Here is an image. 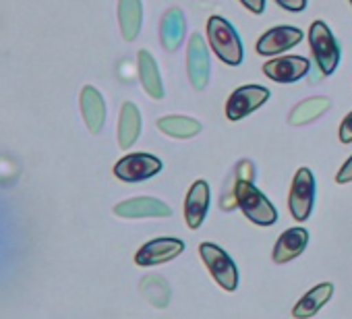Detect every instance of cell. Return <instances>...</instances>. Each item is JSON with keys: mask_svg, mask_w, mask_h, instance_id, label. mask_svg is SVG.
<instances>
[{"mask_svg": "<svg viewBox=\"0 0 352 319\" xmlns=\"http://www.w3.org/2000/svg\"><path fill=\"white\" fill-rule=\"evenodd\" d=\"M208 40L212 50L230 67H239L243 63V44L236 30L224 17H210L208 21Z\"/></svg>", "mask_w": 352, "mask_h": 319, "instance_id": "1", "label": "cell"}, {"mask_svg": "<svg viewBox=\"0 0 352 319\" xmlns=\"http://www.w3.org/2000/svg\"><path fill=\"white\" fill-rule=\"evenodd\" d=\"M236 206L257 226H272L278 222L276 208L251 181L236 183Z\"/></svg>", "mask_w": 352, "mask_h": 319, "instance_id": "2", "label": "cell"}, {"mask_svg": "<svg viewBox=\"0 0 352 319\" xmlns=\"http://www.w3.org/2000/svg\"><path fill=\"white\" fill-rule=\"evenodd\" d=\"M199 255H201L208 272L212 274L214 282L222 290L234 292L239 288V270H236L234 261L230 259V255L222 247H218L214 243H201Z\"/></svg>", "mask_w": 352, "mask_h": 319, "instance_id": "3", "label": "cell"}, {"mask_svg": "<svg viewBox=\"0 0 352 319\" xmlns=\"http://www.w3.org/2000/svg\"><path fill=\"white\" fill-rule=\"evenodd\" d=\"M309 42H311V52L321 75H331L340 63V46L331 30L323 21H313L309 30Z\"/></svg>", "mask_w": 352, "mask_h": 319, "instance_id": "4", "label": "cell"}, {"mask_svg": "<svg viewBox=\"0 0 352 319\" xmlns=\"http://www.w3.org/2000/svg\"><path fill=\"white\" fill-rule=\"evenodd\" d=\"M315 191L317 183L313 173L309 168H298L288 195V210L296 222H307L311 218V212L315 208Z\"/></svg>", "mask_w": 352, "mask_h": 319, "instance_id": "5", "label": "cell"}, {"mask_svg": "<svg viewBox=\"0 0 352 319\" xmlns=\"http://www.w3.org/2000/svg\"><path fill=\"white\" fill-rule=\"evenodd\" d=\"M160 170H162V160L151 153H129V155L120 157L114 166L116 179H120L124 183L147 181V179L155 177Z\"/></svg>", "mask_w": 352, "mask_h": 319, "instance_id": "6", "label": "cell"}, {"mask_svg": "<svg viewBox=\"0 0 352 319\" xmlns=\"http://www.w3.org/2000/svg\"><path fill=\"white\" fill-rule=\"evenodd\" d=\"M270 100V89L261 85H243L239 87L226 102V116L228 120H243L259 106Z\"/></svg>", "mask_w": 352, "mask_h": 319, "instance_id": "7", "label": "cell"}, {"mask_svg": "<svg viewBox=\"0 0 352 319\" xmlns=\"http://www.w3.org/2000/svg\"><path fill=\"white\" fill-rule=\"evenodd\" d=\"M185 251V243L181 239H153L149 243H145L137 253H135V263L141 267H151V265H160L166 261L176 259Z\"/></svg>", "mask_w": 352, "mask_h": 319, "instance_id": "8", "label": "cell"}, {"mask_svg": "<svg viewBox=\"0 0 352 319\" xmlns=\"http://www.w3.org/2000/svg\"><path fill=\"white\" fill-rule=\"evenodd\" d=\"M187 71L195 89H206L210 81V52L199 34H193L187 48Z\"/></svg>", "mask_w": 352, "mask_h": 319, "instance_id": "9", "label": "cell"}, {"mask_svg": "<svg viewBox=\"0 0 352 319\" xmlns=\"http://www.w3.org/2000/svg\"><path fill=\"white\" fill-rule=\"evenodd\" d=\"M300 40H302V32L298 28L278 25V28H272L270 32H265L259 38L257 52L261 56H276L280 52H286V50L294 48L296 44H300Z\"/></svg>", "mask_w": 352, "mask_h": 319, "instance_id": "10", "label": "cell"}, {"mask_svg": "<svg viewBox=\"0 0 352 319\" xmlns=\"http://www.w3.org/2000/svg\"><path fill=\"white\" fill-rule=\"evenodd\" d=\"M263 73L276 83H294L309 73V60L305 56H282L267 60Z\"/></svg>", "mask_w": 352, "mask_h": 319, "instance_id": "11", "label": "cell"}, {"mask_svg": "<svg viewBox=\"0 0 352 319\" xmlns=\"http://www.w3.org/2000/svg\"><path fill=\"white\" fill-rule=\"evenodd\" d=\"M210 210V185L206 181H195L185 197V222L191 230H197Z\"/></svg>", "mask_w": 352, "mask_h": 319, "instance_id": "12", "label": "cell"}, {"mask_svg": "<svg viewBox=\"0 0 352 319\" xmlns=\"http://www.w3.org/2000/svg\"><path fill=\"white\" fill-rule=\"evenodd\" d=\"M114 214L120 218H170L172 210L168 204L153 197H135L118 204Z\"/></svg>", "mask_w": 352, "mask_h": 319, "instance_id": "13", "label": "cell"}, {"mask_svg": "<svg viewBox=\"0 0 352 319\" xmlns=\"http://www.w3.org/2000/svg\"><path fill=\"white\" fill-rule=\"evenodd\" d=\"M309 245V232L302 226H294L286 232L280 234L274 251H272V259L276 263H288L292 259H296Z\"/></svg>", "mask_w": 352, "mask_h": 319, "instance_id": "14", "label": "cell"}, {"mask_svg": "<svg viewBox=\"0 0 352 319\" xmlns=\"http://www.w3.org/2000/svg\"><path fill=\"white\" fill-rule=\"evenodd\" d=\"M333 296V284L331 282H323L313 286L309 292H305L296 305L292 307V317L294 319H311L313 315H317Z\"/></svg>", "mask_w": 352, "mask_h": 319, "instance_id": "15", "label": "cell"}, {"mask_svg": "<svg viewBox=\"0 0 352 319\" xmlns=\"http://www.w3.org/2000/svg\"><path fill=\"white\" fill-rule=\"evenodd\" d=\"M187 32V23H185V15L181 9H170L164 17H162V28H160V38H162V46L170 52L179 50V46L183 44Z\"/></svg>", "mask_w": 352, "mask_h": 319, "instance_id": "16", "label": "cell"}, {"mask_svg": "<svg viewBox=\"0 0 352 319\" xmlns=\"http://www.w3.org/2000/svg\"><path fill=\"white\" fill-rule=\"evenodd\" d=\"M331 106V100L325 96H317V98H309L302 100L300 104H296L288 116V122L292 126H305L313 120H317L319 116H323Z\"/></svg>", "mask_w": 352, "mask_h": 319, "instance_id": "17", "label": "cell"}, {"mask_svg": "<svg viewBox=\"0 0 352 319\" xmlns=\"http://www.w3.org/2000/svg\"><path fill=\"white\" fill-rule=\"evenodd\" d=\"M141 133V114L139 108L133 102H124L120 110V120H118V145L122 149H129Z\"/></svg>", "mask_w": 352, "mask_h": 319, "instance_id": "18", "label": "cell"}, {"mask_svg": "<svg viewBox=\"0 0 352 319\" xmlns=\"http://www.w3.org/2000/svg\"><path fill=\"white\" fill-rule=\"evenodd\" d=\"M139 77H141L143 89L147 91L149 98H153V100L164 98V83L160 77V69L155 65V58L147 50L139 52Z\"/></svg>", "mask_w": 352, "mask_h": 319, "instance_id": "19", "label": "cell"}, {"mask_svg": "<svg viewBox=\"0 0 352 319\" xmlns=\"http://www.w3.org/2000/svg\"><path fill=\"white\" fill-rule=\"evenodd\" d=\"M141 0H120L118 3V21H120V32L124 40L133 42L139 36L141 30Z\"/></svg>", "mask_w": 352, "mask_h": 319, "instance_id": "20", "label": "cell"}, {"mask_svg": "<svg viewBox=\"0 0 352 319\" xmlns=\"http://www.w3.org/2000/svg\"><path fill=\"white\" fill-rule=\"evenodd\" d=\"M157 129L174 139H191L201 133V122L189 116H162Z\"/></svg>", "mask_w": 352, "mask_h": 319, "instance_id": "21", "label": "cell"}, {"mask_svg": "<svg viewBox=\"0 0 352 319\" xmlns=\"http://www.w3.org/2000/svg\"><path fill=\"white\" fill-rule=\"evenodd\" d=\"M81 108H83V116H85V122H87L89 131L98 133L102 129V124H104V118H106V106H104V100L98 94V89H94V87L83 89Z\"/></svg>", "mask_w": 352, "mask_h": 319, "instance_id": "22", "label": "cell"}, {"mask_svg": "<svg viewBox=\"0 0 352 319\" xmlns=\"http://www.w3.org/2000/svg\"><path fill=\"white\" fill-rule=\"evenodd\" d=\"M141 294L157 309H166L170 302V284L162 278V276H145L139 284Z\"/></svg>", "mask_w": 352, "mask_h": 319, "instance_id": "23", "label": "cell"}, {"mask_svg": "<svg viewBox=\"0 0 352 319\" xmlns=\"http://www.w3.org/2000/svg\"><path fill=\"white\" fill-rule=\"evenodd\" d=\"M338 137H340V143H352V112L346 114V118L342 120Z\"/></svg>", "mask_w": 352, "mask_h": 319, "instance_id": "24", "label": "cell"}, {"mask_svg": "<svg viewBox=\"0 0 352 319\" xmlns=\"http://www.w3.org/2000/svg\"><path fill=\"white\" fill-rule=\"evenodd\" d=\"M336 183H338V185L352 183V155L346 160V162L342 164V168L338 170V175H336Z\"/></svg>", "mask_w": 352, "mask_h": 319, "instance_id": "25", "label": "cell"}, {"mask_svg": "<svg viewBox=\"0 0 352 319\" xmlns=\"http://www.w3.org/2000/svg\"><path fill=\"white\" fill-rule=\"evenodd\" d=\"M276 3L290 13H300L307 7V0H276Z\"/></svg>", "mask_w": 352, "mask_h": 319, "instance_id": "26", "label": "cell"}, {"mask_svg": "<svg viewBox=\"0 0 352 319\" xmlns=\"http://www.w3.org/2000/svg\"><path fill=\"white\" fill-rule=\"evenodd\" d=\"M241 3L245 9H249L255 15H261L265 11V0H241Z\"/></svg>", "mask_w": 352, "mask_h": 319, "instance_id": "27", "label": "cell"}, {"mask_svg": "<svg viewBox=\"0 0 352 319\" xmlns=\"http://www.w3.org/2000/svg\"><path fill=\"white\" fill-rule=\"evenodd\" d=\"M350 5H352V0H350Z\"/></svg>", "mask_w": 352, "mask_h": 319, "instance_id": "28", "label": "cell"}]
</instances>
